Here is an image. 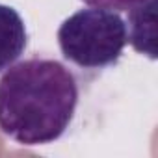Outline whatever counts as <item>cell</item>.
Masks as SVG:
<instances>
[{
  "mask_svg": "<svg viewBox=\"0 0 158 158\" xmlns=\"http://www.w3.org/2000/svg\"><path fill=\"white\" fill-rule=\"evenodd\" d=\"M80 88L58 60L34 56L0 78V132L24 147L60 139L74 119Z\"/></svg>",
  "mask_w": 158,
  "mask_h": 158,
  "instance_id": "6da1fadb",
  "label": "cell"
},
{
  "mask_svg": "<svg viewBox=\"0 0 158 158\" xmlns=\"http://www.w3.org/2000/svg\"><path fill=\"white\" fill-rule=\"evenodd\" d=\"M128 43L127 23L119 11L104 8L78 10L58 28V45L73 65L101 71L112 67L123 56Z\"/></svg>",
  "mask_w": 158,
  "mask_h": 158,
  "instance_id": "7a4b0ae2",
  "label": "cell"
},
{
  "mask_svg": "<svg viewBox=\"0 0 158 158\" xmlns=\"http://www.w3.org/2000/svg\"><path fill=\"white\" fill-rule=\"evenodd\" d=\"M28 47V32L23 17L11 6L0 4V73L11 67Z\"/></svg>",
  "mask_w": 158,
  "mask_h": 158,
  "instance_id": "3957f363",
  "label": "cell"
},
{
  "mask_svg": "<svg viewBox=\"0 0 158 158\" xmlns=\"http://www.w3.org/2000/svg\"><path fill=\"white\" fill-rule=\"evenodd\" d=\"M127 35L136 52L156 58V0H145L128 10Z\"/></svg>",
  "mask_w": 158,
  "mask_h": 158,
  "instance_id": "277c9868",
  "label": "cell"
},
{
  "mask_svg": "<svg viewBox=\"0 0 158 158\" xmlns=\"http://www.w3.org/2000/svg\"><path fill=\"white\" fill-rule=\"evenodd\" d=\"M82 2L91 8H104V10H112V11H128L134 6L145 2V0H82Z\"/></svg>",
  "mask_w": 158,
  "mask_h": 158,
  "instance_id": "5b68a950",
  "label": "cell"
}]
</instances>
